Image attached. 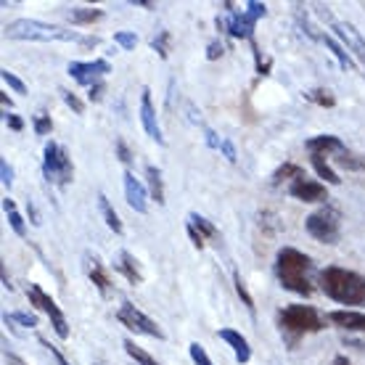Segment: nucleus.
Returning <instances> with one entry per match:
<instances>
[{
  "mask_svg": "<svg viewBox=\"0 0 365 365\" xmlns=\"http://www.w3.org/2000/svg\"><path fill=\"white\" fill-rule=\"evenodd\" d=\"M151 48H154L159 58H170V51H173V35L167 29H159L156 37L151 40Z\"/></svg>",
  "mask_w": 365,
  "mask_h": 365,
  "instance_id": "obj_30",
  "label": "nucleus"
},
{
  "mask_svg": "<svg viewBox=\"0 0 365 365\" xmlns=\"http://www.w3.org/2000/svg\"><path fill=\"white\" fill-rule=\"evenodd\" d=\"M3 122H6L14 133H21V130H24V122H21L16 114H11V111H3Z\"/></svg>",
  "mask_w": 365,
  "mask_h": 365,
  "instance_id": "obj_42",
  "label": "nucleus"
},
{
  "mask_svg": "<svg viewBox=\"0 0 365 365\" xmlns=\"http://www.w3.org/2000/svg\"><path fill=\"white\" fill-rule=\"evenodd\" d=\"M326 320L344 331L365 334V312H360V310H331L329 315H326Z\"/></svg>",
  "mask_w": 365,
  "mask_h": 365,
  "instance_id": "obj_14",
  "label": "nucleus"
},
{
  "mask_svg": "<svg viewBox=\"0 0 365 365\" xmlns=\"http://www.w3.org/2000/svg\"><path fill=\"white\" fill-rule=\"evenodd\" d=\"M225 53V46L220 43V40H215V43H210V48H207V58L210 61H215V58H220V56Z\"/></svg>",
  "mask_w": 365,
  "mask_h": 365,
  "instance_id": "obj_44",
  "label": "nucleus"
},
{
  "mask_svg": "<svg viewBox=\"0 0 365 365\" xmlns=\"http://www.w3.org/2000/svg\"><path fill=\"white\" fill-rule=\"evenodd\" d=\"M304 230L320 244H336L341 236V212L336 207H320L304 220Z\"/></svg>",
  "mask_w": 365,
  "mask_h": 365,
  "instance_id": "obj_6",
  "label": "nucleus"
},
{
  "mask_svg": "<svg viewBox=\"0 0 365 365\" xmlns=\"http://www.w3.org/2000/svg\"><path fill=\"white\" fill-rule=\"evenodd\" d=\"M334 365H349V360L344 355H336L334 357Z\"/></svg>",
  "mask_w": 365,
  "mask_h": 365,
  "instance_id": "obj_50",
  "label": "nucleus"
},
{
  "mask_svg": "<svg viewBox=\"0 0 365 365\" xmlns=\"http://www.w3.org/2000/svg\"><path fill=\"white\" fill-rule=\"evenodd\" d=\"M273 270L278 283H281L286 292L299 294V297H310L315 292V281H312L315 265H312L310 257L304 255V252H299V249L294 247L278 249Z\"/></svg>",
  "mask_w": 365,
  "mask_h": 365,
  "instance_id": "obj_1",
  "label": "nucleus"
},
{
  "mask_svg": "<svg viewBox=\"0 0 365 365\" xmlns=\"http://www.w3.org/2000/svg\"><path fill=\"white\" fill-rule=\"evenodd\" d=\"M320 40L326 43V48H329L331 53H334V58L339 61V66L344 69V72H355V61H352V56H349V51L341 43H336L331 35H320Z\"/></svg>",
  "mask_w": 365,
  "mask_h": 365,
  "instance_id": "obj_21",
  "label": "nucleus"
},
{
  "mask_svg": "<svg viewBox=\"0 0 365 365\" xmlns=\"http://www.w3.org/2000/svg\"><path fill=\"white\" fill-rule=\"evenodd\" d=\"M302 175H304V170H302L299 165H294V162H283V165L273 173V180L270 182H273V185H283V182H289V185H292V182L297 180V178H302Z\"/></svg>",
  "mask_w": 365,
  "mask_h": 365,
  "instance_id": "obj_28",
  "label": "nucleus"
},
{
  "mask_svg": "<svg viewBox=\"0 0 365 365\" xmlns=\"http://www.w3.org/2000/svg\"><path fill=\"white\" fill-rule=\"evenodd\" d=\"M66 72L72 77L77 85H83L91 91L93 85L103 83V77L111 72V64L106 58H96V61H72V64L66 66Z\"/></svg>",
  "mask_w": 365,
  "mask_h": 365,
  "instance_id": "obj_9",
  "label": "nucleus"
},
{
  "mask_svg": "<svg viewBox=\"0 0 365 365\" xmlns=\"http://www.w3.org/2000/svg\"><path fill=\"white\" fill-rule=\"evenodd\" d=\"M320 289L339 304H365V278L347 267L329 265L320 270Z\"/></svg>",
  "mask_w": 365,
  "mask_h": 365,
  "instance_id": "obj_3",
  "label": "nucleus"
},
{
  "mask_svg": "<svg viewBox=\"0 0 365 365\" xmlns=\"http://www.w3.org/2000/svg\"><path fill=\"white\" fill-rule=\"evenodd\" d=\"M3 210H6V217H9L11 230H14L19 238H27V225H24V217L19 215L14 199H9V196H6V199H3Z\"/></svg>",
  "mask_w": 365,
  "mask_h": 365,
  "instance_id": "obj_25",
  "label": "nucleus"
},
{
  "mask_svg": "<svg viewBox=\"0 0 365 365\" xmlns=\"http://www.w3.org/2000/svg\"><path fill=\"white\" fill-rule=\"evenodd\" d=\"M0 77H3V83L9 85L14 93H27V85L21 83V80H19L14 72H9V69H0Z\"/></svg>",
  "mask_w": 365,
  "mask_h": 365,
  "instance_id": "obj_36",
  "label": "nucleus"
},
{
  "mask_svg": "<svg viewBox=\"0 0 365 365\" xmlns=\"http://www.w3.org/2000/svg\"><path fill=\"white\" fill-rule=\"evenodd\" d=\"M66 19L72 21V24H77V27H83V24H93V21H98V19H103V11L101 9H69L66 11Z\"/></svg>",
  "mask_w": 365,
  "mask_h": 365,
  "instance_id": "obj_27",
  "label": "nucleus"
},
{
  "mask_svg": "<svg viewBox=\"0 0 365 365\" xmlns=\"http://www.w3.org/2000/svg\"><path fill=\"white\" fill-rule=\"evenodd\" d=\"M114 270H117L119 275H125L133 286H138V283H143V270H140V265H138V259L133 255H130L128 249H122L117 255V259H114Z\"/></svg>",
  "mask_w": 365,
  "mask_h": 365,
  "instance_id": "obj_17",
  "label": "nucleus"
},
{
  "mask_svg": "<svg viewBox=\"0 0 365 365\" xmlns=\"http://www.w3.org/2000/svg\"><path fill=\"white\" fill-rule=\"evenodd\" d=\"M122 347H125V352H128V355L135 360V365H159L154 357L148 355L146 349L135 347V341H130V339H125V341H122Z\"/></svg>",
  "mask_w": 365,
  "mask_h": 365,
  "instance_id": "obj_31",
  "label": "nucleus"
},
{
  "mask_svg": "<svg viewBox=\"0 0 365 365\" xmlns=\"http://www.w3.org/2000/svg\"><path fill=\"white\" fill-rule=\"evenodd\" d=\"M58 93H61V98H64L66 106H69V109H74V114H83V111H85V103L80 98H77L74 93H69V91H58Z\"/></svg>",
  "mask_w": 365,
  "mask_h": 365,
  "instance_id": "obj_38",
  "label": "nucleus"
},
{
  "mask_svg": "<svg viewBox=\"0 0 365 365\" xmlns=\"http://www.w3.org/2000/svg\"><path fill=\"white\" fill-rule=\"evenodd\" d=\"M103 93H106V85H103V83L93 85L91 91H88V101H93V103H98V101L103 98Z\"/></svg>",
  "mask_w": 365,
  "mask_h": 365,
  "instance_id": "obj_45",
  "label": "nucleus"
},
{
  "mask_svg": "<svg viewBox=\"0 0 365 365\" xmlns=\"http://www.w3.org/2000/svg\"><path fill=\"white\" fill-rule=\"evenodd\" d=\"M233 286H236V294L241 297V302L247 304V310L255 312V299H252V294L247 292V283H244V278H241L238 270H233Z\"/></svg>",
  "mask_w": 365,
  "mask_h": 365,
  "instance_id": "obj_32",
  "label": "nucleus"
},
{
  "mask_svg": "<svg viewBox=\"0 0 365 365\" xmlns=\"http://www.w3.org/2000/svg\"><path fill=\"white\" fill-rule=\"evenodd\" d=\"M125 199L135 212L146 215L148 212V188L138 180L133 173H125Z\"/></svg>",
  "mask_w": 365,
  "mask_h": 365,
  "instance_id": "obj_13",
  "label": "nucleus"
},
{
  "mask_svg": "<svg viewBox=\"0 0 365 365\" xmlns=\"http://www.w3.org/2000/svg\"><path fill=\"white\" fill-rule=\"evenodd\" d=\"M257 21H259V19H255L244 9V11H230L228 19L217 16V27L222 29V32H228L230 37H236V40H255Z\"/></svg>",
  "mask_w": 365,
  "mask_h": 365,
  "instance_id": "obj_10",
  "label": "nucleus"
},
{
  "mask_svg": "<svg viewBox=\"0 0 365 365\" xmlns=\"http://www.w3.org/2000/svg\"><path fill=\"white\" fill-rule=\"evenodd\" d=\"M43 175L46 180L56 188H66L69 182L74 180V165L72 156L61 143L56 140H48L46 148H43Z\"/></svg>",
  "mask_w": 365,
  "mask_h": 365,
  "instance_id": "obj_5",
  "label": "nucleus"
},
{
  "mask_svg": "<svg viewBox=\"0 0 365 365\" xmlns=\"http://www.w3.org/2000/svg\"><path fill=\"white\" fill-rule=\"evenodd\" d=\"M117 154H119V162H125V165H130V159H133V154L128 151V146H125V140H122V138H117Z\"/></svg>",
  "mask_w": 365,
  "mask_h": 365,
  "instance_id": "obj_46",
  "label": "nucleus"
},
{
  "mask_svg": "<svg viewBox=\"0 0 365 365\" xmlns=\"http://www.w3.org/2000/svg\"><path fill=\"white\" fill-rule=\"evenodd\" d=\"M32 128H35L37 135H48V133L53 130V122H51L48 114H35V117H32Z\"/></svg>",
  "mask_w": 365,
  "mask_h": 365,
  "instance_id": "obj_37",
  "label": "nucleus"
},
{
  "mask_svg": "<svg viewBox=\"0 0 365 365\" xmlns=\"http://www.w3.org/2000/svg\"><path fill=\"white\" fill-rule=\"evenodd\" d=\"M0 101H3V106H6V111L14 109V101L9 98V93H3V96H0Z\"/></svg>",
  "mask_w": 365,
  "mask_h": 365,
  "instance_id": "obj_49",
  "label": "nucleus"
},
{
  "mask_svg": "<svg viewBox=\"0 0 365 365\" xmlns=\"http://www.w3.org/2000/svg\"><path fill=\"white\" fill-rule=\"evenodd\" d=\"M185 230H188V238L193 241V247H196V249H204V247H207V241H204V238H201L199 233H196V230L191 228V225H185Z\"/></svg>",
  "mask_w": 365,
  "mask_h": 365,
  "instance_id": "obj_47",
  "label": "nucleus"
},
{
  "mask_svg": "<svg viewBox=\"0 0 365 365\" xmlns=\"http://www.w3.org/2000/svg\"><path fill=\"white\" fill-rule=\"evenodd\" d=\"M289 196L297 201H304V204H320V201L329 199V191H326V182L312 180L307 175H302L289 185Z\"/></svg>",
  "mask_w": 365,
  "mask_h": 365,
  "instance_id": "obj_11",
  "label": "nucleus"
},
{
  "mask_svg": "<svg viewBox=\"0 0 365 365\" xmlns=\"http://www.w3.org/2000/svg\"><path fill=\"white\" fill-rule=\"evenodd\" d=\"M247 11L255 19H262L267 14V6H265V3H257V0H249V3H247Z\"/></svg>",
  "mask_w": 365,
  "mask_h": 365,
  "instance_id": "obj_43",
  "label": "nucleus"
},
{
  "mask_svg": "<svg viewBox=\"0 0 365 365\" xmlns=\"http://www.w3.org/2000/svg\"><path fill=\"white\" fill-rule=\"evenodd\" d=\"M146 178H148V193H151V199L162 207V204H165V180H162V170L154 165H146Z\"/></svg>",
  "mask_w": 365,
  "mask_h": 365,
  "instance_id": "obj_23",
  "label": "nucleus"
},
{
  "mask_svg": "<svg viewBox=\"0 0 365 365\" xmlns=\"http://www.w3.org/2000/svg\"><path fill=\"white\" fill-rule=\"evenodd\" d=\"M334 29H336V35L344 40V48H347V51H355V53L363 58V64H365V40H363V35H360L352 24H347V21H334Z\"/></svg>",
  "mask_w": 365,
  "mask_h": 365,
  "instance_id": "obj_18",
  "label": "nucleus"
},
{
  "mask_svg": "<svg viewBox=\"0 0 365 365\" xmlns=\"http://www.w3.org/2000/svg\"><path fill=\"white\" fill-rule=\"evenodd\" d=\"M302 96H304V101H310V103H315L320 109H334L336 106V96L329 88H312V91H304Z\"/></svg>",
  "mask_w": 365,
  "mask_h": 365,
  "instance_id": "obj_26",
  "label": "nucleus"
},
{
  "mask_svg": "<svg viewBox=\"0 0 365 365\" xmlns=\"http://www.w3.org/2000/svg\"><path fill=\"white\" fill-rule=\"evenodd\" d=\"M188 355H191L193 365H215L210 360V355H207V349L201 347L199 341H193V344H188Z\"/></svg>",
  "mask_w": 365,
  "mask_h": 365,
  "instance_id": "obj_34",
  "label": "nucleus"
},
{
  "mask_svg": "<svg viewBox=\"0 0 365 365\" xmlns=\"http://www.w3.org/2000/svg\"><path fill=\"white\" fill-rule=\"evenodd\" d=\"M0 178H3V185H6V188L14 185V170H11V165L6 159H0Z\"/></svg>",
  "mask_w": 365,
  "mask_h": 365,
  "instance_id": "obj_41",
  "label": "nucleus"
},
{
  "mask_svg": "<svg viewBox=\"0 0 365 365\" xmlns=\"http://www.w3.org/2000/svg\"><path fill=\"white\" fill-rule=\"evenodd\" d=\"M331 159H334L339 167H344V170H352V173H363V170H365V159H363V156L352 154L349 148H344L341 154L331 156Z\"/></svg>",
  "mask_w": 365,
  "mask_h": 365,
  "instance_id": "obj_29",
  "label": "nucleus"
},
{
  "mask_svg": "<svg viewBox=\"0 0 365 365\" xmlns=\"http://www.w3.org/2000/svg\"><path fill=\"white\" fill-rule=\"evenodd\" d=\"M6 323H19V326H24V329H35L37 326V318L35 315H29V312H9V315H3Z\"/></svg>",
  "mask_w": 365,
  "mask_h": 365,
  "instance_id": "obj_33",
  "label": "nucleus"
},
{
  "mask_svg": "<svg viewBox=\"0 0 365 365\" xmlns=\"http://www.w3.org/2000/svg\"><path fill=\"white\" fill-rule=\"evenodd\" d=\"M85 267H88V278L93 281V286L98 289V294L101 297H109L111 294V278H109V273H106V267L101 265V259L96 255H88L85 257Z\"/></svg>",
  "mask_w": 365,
  "mask_h": 365,
  "instance_id": "obj_15",
  "label": "nucleus"
},
{
  "mask_svg": "<svg viewBox=\"0 0 365 365\" xmlns=\"http://www.w3.org/2000/svg\"><path fill=\"white\" fill-rule=\"evenodd\" d=\"M114 43H117L122 51H135L138 46V37L128 29H122V32H114Z\"/></svg>",
  "mask_w": 365,
  "mask_h": 365,
  "instance_id": "obj_35",
  "label": "nucleus"
},
{
  "mask_svg": "<svg viewBox=\"0 0 365 365\" xmlns=\"http://www.w3.org/2000/svg\"><path fill=\"white\" fill-rule=\"evenodd\" d=\"M188 225H191L196 233H199L204 241H215L220 247V241H222V236H220V230H217V225L212 222V220H207L204 215H199V212H191L188 215Z\"/></svg>",
  "mask_w": 365,
  "mask_h": 365,
  "instance_id": "obj_20",
  "label": "nucleus"
},
{
  "mask_svg": "<svg viewBox=\"0 0 365 365\" xmlns=\"http://www.w3.org/2000/svg\"><path fill=\"white\" fill-rule=\"evenodd\" d=\"M140 122H143V130L151 140H156L159 146H165V135H162V128H159V119H156V109L151 103V91L143 88V96H140Z\"/></svg>",
  "mask_w": 365,
  "mask_h": 365,
  "instance_id": "obj_12",
  "label": "nucleus"
},
{
  "mask_svg": "<svg viewBox=\"0 0 365 365\" xmlns=\"http://www.w3.org/2000/svg\"><path fill=\"white\" fill-rule=\"evenodd\" d=\"M278 326L283 334H289L292 339L304 336V334H318L326 329V318L320 315L310 304H289L278 312Z\"/></svg>",
  "mask_w": 365,
  "mask_h": 365,
  "instance_id": "obj_4",
  "label": "nucleus"
},
{
  "mask_svg": "<svg viewBox=\"0 0 365 365\" xmlns=\"http://www.w3.org/2000/svg\"><path fill=\"white\" fill-rule=\"evenodd\" d=\"M6 363H9V365H27L19 355H14V352H6Z\"/></svg>",
  "mask_w": 365,
  "mask_h": 365,
  "instance_id": "obj_48",
  "label": "nucleus"
},
{
  "mask_svg": "<svg viewBox=\"0 0 365 365\" xmlns=\"http://www.w3.org/2000/svg\"><path fill=\"white\" fill-rule=\"evenodd\" d=\"M9 40H29V43H77V46H98V37H85L74 29L48 24L40 19H14L6 24Z\"/></svg>",
  "mask_w": 365,
  "mask_h": 365,
  "instance_id": "obj_2",
  "label": "nucleus"
},
{
  "mask_svg": "<svg viewBox=\"0 0 365 365\" xmlns=\"http://www.w3.org/2000/svg\"><path fill=\"white\" fill-rule=\"evenodd\" d=\"M310 162H312V170L318 173V178H323V182H329V185H341V178H339L336 170L329 165V156L310 154Z\"/></svg>",
  "mask_w": 365,
  "mask_h": 365,
  "instance_id": "obj_22",
  "label": "nucleus"
},
{
  "mask_svg": "<svg viewBox=\"0 0 365 365\" xmlns=\"http://www.w3.org/2000/svg\"><path fill=\"white\" fill-rule=\"evenodd\" d=\"M217 336L222 339L230 349H233V355H236V360L241 365H247L249 360H252V347H249L247 336H241L236 329H220Z\"/></svg>",
  "mask_w": 365,
  "mask_h": 365,
  "instance_id": "obj_16",
  "label": "nucleus"
},
{
  "mask_svg": "<svg viewBox=\"0 0 365 365\" xmlns=\"http://www.w3.org/2000/svg\"><path fill=\"white\" fill-rule=\"evenodd\" d=\"M27 297H29V304H32V307H37L40 312H46L48 315V320H51V326H53V331H56V336L69 339V323H66L64 312H61V307L56 304L53 297L43 292L37 283H29L27 286Z\"/></svg>",
  "mask_w": 365,
  "mask_h": 365,
  "instance_id": "obj_8",
  "label": "nucleus"
},
{
  "mask_svg": "<svg viewBox=\"0 0 365 365\" xmlns=\"http://www.w3.org/2000/svg\"><path fill=\"white\" fill-rule=\"evenodd\" d=\"M117 320H119V326H125V329L133 331V334H140V336H151V339L165 341V331L159 329V323H156L154 318H148L143 310H138L133 302H122V304H119Z\"/></svg>",
  "mask_w": 365,
  "mask_h": 365,
  "instance_id": "obj_7",
  "label": "nucleus"
},
{
  "mask_svg": "<svg viewBox=\"0 0 365 365\" xmlns=\"http://www.w3.org/2000/svg\"><path fill=\"white\" fill-rule=\"evenodd\" d=\"M40 344H43V347H46L48 352H51V355H53L56 365H69V360H66V357L61 355V349H58V347H53V344H51V341H46V339L40 336Z\"/></svg>",
  "mask_w": 365,
  "mask_h": 365,
  "instance_id": "obj_40",
  "label": "nucleus"
},
{
  "mask_svg": "<svg viewBox=\"0 0 365 365\" xmlns=\"http://www.w3.org/2000/svg\"><path fill=\"white\" fill-rule=\"evenodd\" d=\"M220 154L225 156V159H228L230 165H236V162H238L236 146H233V143H230L228 138H222V140H220Z\"/></svg>",
  "mask_w": 365,
  "mask_h": 365,
  "instance_id": "obj_39",
  "label": "nucleus"
},
{
  "mask_svg": "<svg viewBox=\"0 0 365 365\" xmlns=\"http://www.w3.org/2000/svg\"><path fill=\"white\" fill-rule=\"evenodd\" d=\"M304 146H307L310 154H323V156H336L347 148L341 143V138H336V135H315V138H310Z\"/></svg>",
  "mask_w": 365,
  "mask_h": 365,
  "instance_id": "obj_19",
  "label": "nucleus"
},
{
  "mask_svg": "<svg viewBox=\"0 0 365 365\" xmlns=\"http://www.w3.org/2000/svg\"><path fill=\"white\" fill-rule=\"evenodd\" d=\"M98 212H101V217L106 220V225H109V228L114 230L117 236H122V233H125V225H122V220H119L117 210L111 207V201L106 199L103 193H101V196H98Z\"/></svg>",
  "mask_w": 365,
  "mask_h": 365,
  "instance_id": "obj_24",
  "label": "nucleus"
}]
</instances>
